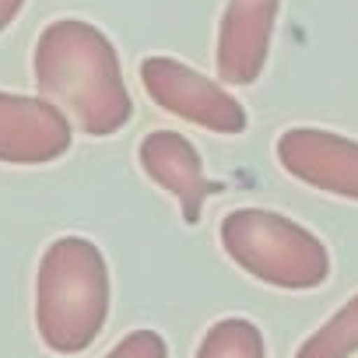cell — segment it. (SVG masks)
<instances>
[{
	"instance_id": "obj_1",
	"label": "cell",
	"mask_w": 358,
	"mask_h": 358,
	"mask_svg": "<svg viewBox=\"0 0 358 358\" xmlns=\"http://www.w3.org/2000/svg\"><path fill=\"white\" fill-rule=\"evenodd\" d=\"M43 99L60 106L88 137L120 134L134 116L120 53L102 29L81 18H57L39 32L32 57Z\"/></svg>"
},
{
	"instance_id": "obj_2",
	"label": "cell",
	"mask_w": 358,
	"mask_h": 358,
	"mask_svg": "<svg viewBox=\"0 0 358 358\" xmlns=\"http://www.w3.org/2000/svg\"><path fill=\"white\" fill-rule=\"evenodd\" d=\"M109 264L85 236H60L46 246L36 274V327L50 351L81 355L109 320Z\"/></svg>"
},
{
	"instance_id": "obj_3",
	"label": "cell",
	"mask_w": 358,
	"mask_h": 358,
	"mask_svg": "<svg viewBox=\"0 0 358 358\" xmlns=\"http://www.w3.org/2000/svg\"><path fill=\"white\" fill-rule=\"evenodd\" d=\"M218 239L239 271L271 288L313 292L330 278V253L323 239L281 211L236 208L222 218Z\"/></svg>"
},
{
	"instance_id": "obj_4",
	"label": "cell",
	"mask_w": 358,
	"mask_h": 358,
	"mask_svg": "<svg viewBox=\"0 0 358 358\" xmlns=\"http://www.w3.org/2000/svg\"><path fill=\"white\" fill-rule=\"evenodd\" d=\"M141 85L158 109L187 120L194 127H204L211 134L232 137V134H243L250 123L243 102L232 92H225L218 81L204 78L201 71H194L190 64L176 60V57H144Z\"/></svg>"
},
{
	"instance_id": "obj_5",
	"label": "cell",
	"mask_w": 358,
	"mask_h": 358,
	"mask_svg": "<svg viewBox=\"0 0 358 358\" xmlns=\"http://www.w3.org/2000/svg\"><path fill=\"white\" fill-rule=\"evenodd\" d=\"M278 162L299 183L358 201V141L323 130V127H292L278 137Z\"/></svg>"
},
{
	"instance_id": "obj_6",
	"label": "cell",
	"mask_w": 358,
	"mask_h": 358,
	"mask_svg": "<svg viewBox=\"0 0 358 358\" xmlns=\"http://www.w3.org/2000/svg\"><path fill=\"white\" fill-rule=\"evenodd\" d=\"M74 130L60 106L50 99L0 92V162L46 165L71 151Z\"/></svg>"
},
{
	"instance_id": "obj_7",
	"label": "cell",
	"mask_w": 358,
	"mask_h": 358,
	"mask_svg": "<svg viewBox=\"0 0 358 358\" xmlns=\"http://www.w3.org/2000/svg\"><path fill=\"white\" fill-rule=\"evenodd\" d=\"M281 11V0H229L222 25H218V46H215V67L225 85H257L274 39V22Z\"/></svg>"
},
{
	"instance_id": "obj_8",
	"label": "cell",
	"mask_w": 358,
	"mask_h": 358,
	"mask_svg": "<svg viewBox=\"0 0 358 358\" xmlns=\"http://www.w3.org/2000/svg\"><path fill=\"white\" fill-rule=\"evenodd\" d=\"M137 162L144 169V176L155 187H162L165 194H172L179 201L187 225L201 222V211L208 204V197L215 190H222L218 183H211L204 172V158L194 148V141H187L176 130H151L144 134L141 148H137Z\"/></svg>"
},
{
	"instance_id": "obj_9",
	"label": "cell",
	"mask_w": 358,
	"mask_h": 358,
	"mask_svg": "<svg viewBox=\"0 0 358 358\" xmlns=\"http://www.w3.org/2000/svg\"><path fill=\"white\" fill-rule=\"evenodd\" d=\"M355 351H358V292L299 344L295 358H351Z\"/></svg>"
},
{
	"instance_id": "obj_10",
	"label": "cell",
	"mask_w": 358,
	"mask_h": 358,
	"mask_svg": "<svg viewBox=\"0 0 358 358\" xmlns=\"http://www.w3.org/2000/svg\"><path fill=\"white\" fill-rule=\"evenodd\" d=\"M194 358H267V348H264V334L253 320L225 316L204 330Z\"/></svg>"
},
{
	"instance_id": "obj_11",
	"label": "cell",
	"mask_w": 358,
	"mask_h": 358,
	"mask_svg": "<svg viewBox=\"0 0 358 358\" xmlns=\"http://www.w3.org/2000/svg\"><path fill=\"white\" fill-rule=\"evenodd\" d=\"M106 358H169V344L158 330H130Z\"/></svg>"
},
{
	"instance_id": "obj_12",
	"label": "cell",
	"mask_w": 358,
	"mask_h": 358,
	"mask_svg": "<svg viewBox=\"0 0 358 358\" xmlns=\"http://www.w3.org/2000/svg\"><path fill=\"white\" fill-rule=\"evenodd\" d=\"M22 8H25V0H0V32H4V29L18 18Z\"/></svg>"
}]
</instances>
